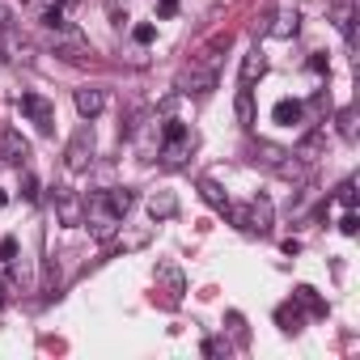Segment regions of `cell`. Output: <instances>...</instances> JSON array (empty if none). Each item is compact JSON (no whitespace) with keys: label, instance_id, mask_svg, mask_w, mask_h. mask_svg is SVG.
Instances as JSON below:
<instances>
[{"label":"cell","instance_id":"1","mask_svg":"<svg viewBox=\"0 0 360 360\" xmlns=\"http://www.w3.org/2000/svg\"><path fill=\"white\" fill-rule=\"evenodd\" d=\"M64 161H68V169H89L94 165V127H77L72 131V140H68V148H64Z\"/></svg>","mask_w":360,"mask_h":360},{"label":"cell","instance_id":"2","mask_svg":"<svg viewBox=\"0 0 360 360\" xmlns=\"http://www.w3.org/2000/svg\"><path fill=\"white\" fill-rule=\"evenodd\" d=\"M165 148H161V161L165 165H183V157H187V148H191V136H187V127L178 123V119H169L165 123Z\"/></svg>","mask_w":360,"mask_h":360},{"label":"cell","instance_id":"3","mask_svg":"<svg viewBox=\"0 0 360 360\" xmlns=\"http://www.w3.org/2000/svg\"><path fill=\"white\" fill-rule=\"evenodd\" d=\"M85 221L94 225V238H110V233H115V225H119V212H110V208H106V200H94V204H89V212H85Z\"/></svg>","mask_w":360,"mask_h":360},{"label":"cell","instance_id":"4","mask_svg":"<svg viewBox=\"0 0 360 360\" xmlns=\"http://www.w3.org/2000/svg\"><path fill=\"white\" fill-rule=\"evenodd\" d=\"M72 102H77L81 119H94V115H102V106H106V94H102V89H94V85H81V89L72 94Z\"/></svg>","mask_w":360,"mask_h":360},{"label":"cell","instance_id":"5","mask_svg":"<svg viewBox=\"0 0 360 360\" xmlns=\"http://www.w3.org/2000/svg\"><path fill=\"white\" fill-rule=\"evenodd\" d=\"M22 110L43 127V131H51V119H56V110H51V102H43L39 94H22Z\"/></svg>","mask_w":360,"mask_h":360},{"label":"cell","instance_id":"6","mask_svg":"<svg viewBox=\"0 0 360 360\" xmlns=\"http://www.w3.org/2000/svg\"><path fill=\"white\" fill-rule=\"evenodd\" d=\"M242 229L267 233V229H271V204H267V200H255V204L246 208V225H242Z\"/></svg>","mask_w":360,"mask_h":360},{"label":"cell","instance_id":"7","mask_svg":"<svg viewBox=\"0 0 360 360\" xmlns=\"http://www.w3.org/2000/svg\"><path fill=\"white\" fill-rule=\"evenodd\" d=\"M330 18H335V26L347 34V47H356V13H352V0H335Z\"/></svg>","mask_w":360,"mask_h":360},{"label":"cell","instance_id":"8","mask_svg":"<svg viewBox=\"0 0 360 360\" xmlns=\"http://www.w3.org/2000/svg\"><path fill=\"white\" fill-rule=\"evenodd\" d=\"M263 72H267V56L255 47V51H246L242 56V85H255V81H263Z\"/></svg>","mask_w":360,"mask_h":360},{"label":"cell","instance_id":"9","mask_svg":"<svg viewBox=\"0 0 360 360\" xmlns=\"http://www.w3.org/2000/svg\"><path fill=\"white\" fill-rule=\"evenodd\" d=\"M0 153H5V161H18V165H22V161L30 157V144H26L18 131H5V136H0Z\"/></svg>","mask_w":360,"mask_h":360},{"label":"cell","instance_id":"10","mask_svg":"<svg viewBox=\"0 0 360 360\" xmlns=\"http://www.w3.org/2000/svg\"><path fill=\"white\" fill-rule=\"evenodd\" d=\"M233 115H238L242 127H255V94H250V85L238 89V98H233Z\"/></svg>","mask_w":360,"mask_h":360},{"label":"cell","instance_id":"11","mask_svg":"<svg viewBox=\"0 0 360 360\" xmlns=\"http://www.w3.org/2000/svg\"><path fill=\"white\" fill-rule=\"evenodd\" d=\"M284 157H288V148H280V144H271V140H259V148H255V161L267 165V169H276Z\"/></svg>","mask_w":360,"mask_h":360},{"label":"cell","instance_id":"12","mask_svg":"<svg viewBox=\"0 0 360 360\" xmlns=\"http://www.w3.org/2000/svg\"><path fill=\"white\" fill-rule=\"evenodd\" d=\"M297 26H301V18H297V9H280V18H276V26H271V34H276V39H292V34H297Z\"/></svg>","mask_w":360,"mask_h":360},{"label":"cell","instance_id":"13","mask_svg":"<svg viewBox=\"0 0 360 360\" xmlns=\"http://www.w3.org/2000/svg\"><path fill=\"white\" fill-rule=\"evenodd\" d=\"M148 212H153V217H174V212H178V200H174L169 191H153V195H148Z\"/></svg>","mask_w":360,"mask_h":360},{"label":"cell","instance_id":"14","mask_svg":"<svg viewBox=\"0 0 360 360\" xmlns=\"http://www.w3.org/2000/svg\"><path fill=\"white\" fill-rule=\"evenodd\" d=\"M102 200H106V208H110V212H119V217L136 204V195H131L127 187H115V191H110V195H102Z\"/></svg>","mask_w":360,"mask_h":360},{"label":"cell","instance_id":"15","mask_svg":"<svg viewBox=\"0 0 360 360\" xmlns=\"http://www.w3.org/2000/svg\"><path fill=\"white\" fill-rule=\"evenodd\" d=\"M56 212H60V221H64V225H81V217H85V212H81V204H77L72 195H60Z\"/></svg>","mask_w":360,"mask_h":360},{"label":"cell","instance_id":"16","mask_svg":"<svg viewBox=\"0 0 360 360\" xmlns=\"http://www.w3.org/2000/svg\"><path fill=\"white\" fill-rule=\"evenodd\" d=\"M200 191H204V200H208V204H212V208H221V212H225V208H229V200H225V195H221V187H217V183H212V178H200Z\"/></svg>","mask_w":360,"mask_h":360},{"label":"cell","instance_id":"17","mask_svg":"<svg viewBox=\"0 0 360 360\" xmlns=\"http://www.w3.org/2000/svg\"><path fill=\"white\" fill-rule=\"evenodd\" d=\"M339 136L356 140V110H339Z\"/></svg>","mask_w":360,"mask_h":360},{"label":"cell","instance_id":"18","mask_svg":"<svg viewBox=\"0 0 360 360\" xmlns=\"http://www.w3.org/2000/svg\"><path fill=\"white\" fill-rule=\"evenodd\" d=\"M276 119H280V123H297V119H301V106H297V102H280V106H276Z\"/></svg>","mask_w":360,"mask_h":360},{"label":"cell","instance_id":"19","mask_svg":"<svg viewBox=\"0 0 360 360\" xmlns=\"http://www.w3.org/2000/svg\"><path fill=\"white\" fill-rule=\"evenodd\" d=\"M0 297H13V276H9V263L0 259Z\"/></svg>","mask_w":360,"mask_h":360},{"label":"cell","instance_id":"20","mask_svg":"<svg viewBox=\"0 0 360 360\" xmlns=\"http://www.w3.org/2000/svg\"><path fill=\"white\" fill-rule=\"evenodd\" d=\"M13 255H18V242H13V238H5V242H0V259L13 263Z\"/></svg>","mask_w":360,"mask_h":360},{"label":"cell","instance_id":"21","mask_svg":"<svg viewBox=\"0 0 360 360\" xmlns=\"http://www.w3.org/2000/svg\"><path fill=\"white\" fill-rule=\"evenodd\" d=\"M56 288H60V267L47 263V292H56Z\"/></svg>","mask_w":360,"mask_h":360},{"label":"cell","instance_id":"22","mask_svg":"<svg viewBox=\"0 0 360 360\" xmlns=\"http://www.w3.org/2000/svg\"><path fill=\"white\" fill-rule=\"evenodd\" d=\"M22 195H26V200H34V195H39V183H34V178H30V174L22 178Z\"/></svg>","mask_w":360,"mask_h":360},{"label":"cell","instance_id":"23","mask_svg":"<svg viewBox=\"0 0 360 360\" xmlns=\"http://www.w3.org/2000/svg\"><path fill=\"white\" fill-rule=\"evenodd\" d=\"M339 229H343V233H347V238H352V233H356V229H360V221H356V217H352V212H347V217H343V221H339Z\"/></svg>","mask_w":360,"mask_h":360},{"label":"cell","instance_id":"24","mask_svg":"<svg viewBox=\"0 0 360 360\" xmlns=\"http://www.w3.org/2000/svg\"><path fill=\"white\" fill-rule=\"evenodd\" d=\"M339 200H343V204H347V208H352V204H356V191H352V183H343V187H339Z\"/></svg>","mask_w":360,"mask_h":360},{"label":"cell","instance_id":"25","mask_svg":"<svg viewBox=\"0 0 360 360\" xmlns=\"http://www.w3.org/2000/svg\"><path fill=\"white\" fill-rule=\"evenodd\" d=\"M9 26H13V13H9V9H5V5H0V34H5V30H9Z\"/></svg>","mask_w":360,"mask_h":360},{"label":"cell","instance_id":"26","mask_svg":"<svg viewBox=\"0 0 360 360\" xmlns=\"http://www.w3.org/2000/svg\"><path fill=\"white\" fill-rule=\"evenodd\" d=\"M136 43H153V26H136Z\"/></svg>","mask_w":360,"mask_h":360},{"label":"cell","instance_id":"27","mask_svg":"<svg viewBox=\"0 0 360 360\" xmlns=\"http://www.w3.org/2000/svg\"><path fill=\"white\" fill-rule=\"evenodd\" d=\"M174 9H178V0H161V13H165V18H169Z\"/></svg>","mask_w":360,"mask_h":360},{"label":"cell","instance_id":"28","mask_svg":"<svg viewBox=\"0 0 360 360\" xmlns=\"http://www.w3.org/2000/svg\"><path fill=\"white\" fill-rule=\"evenodd\" d=\"M0 208H5V191H0Z\"/></svg>","mask_w":360,"mask_h":360}]
</instances>
